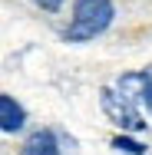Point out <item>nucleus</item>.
<instances>
[{
	"mask_svg": "<svg viewBox=\"0 0 152 155\" xmlns=\"http://www.w3.org/2000/svg\"><path fill=\"white\" fill-rule=\"evenodd\" d=\"M113 149H119V152H129V155H142V145H136V142H129V139H113Z\"/></svg>",
	"mask_w": 152,
	"mask_h": 155,
	"instance_id": "39448f33",
	"label": "nucleus"
},
{
	"mask_svg": "<svg viewBox=\"0 0 152 155\" xmlns=\"http://www.w3.org/2000/svg\"><path fill=\"white\" fill-rule=\"evenodd\" d=\"M103 109H106V116L116 125H122V129H146V122L139 119V112L132 109V102H129L126 96H116L113 89H103Z\"/></svg>",
	"mask_w": 152,
	"mask_h": 155,
	"instance_id": "f03ea898",
	"label": "nucleus"
},
{
	"mask_svg": "<svg viewBox=\"0 0 152 155\" xmlns=\"http://www.w3.org/2000/svg\"><path fill=\"white\" fill-rule=\"evenodd\" d=\"M23 119H27V112L17 106V99L13 96H0V129L3 132H17V129H23Z\"/></svg>",
	"mask_w": 152,
	"mask_h": 155,
	"instance_id": "7ed1b4c3",
	"label": "nucleus"
},
{
	"mask_svg": "<svg viewBox=\"0 0 152 155\" xmlns=\"http://www.w3.org/2000/svg\"><path fill=\"white\" fill-rule=\"evenodd\" d=\"M23 155H60V145H56V135L50 129H40L33 132L23 145Z\"/></svg>",
	"mask_w": 152,
	"mask_h": 155,
	"instance_id": "20e7f679",
	"label": "nucleus"
},
{
	"mask_svg": "<svg viewBox=\"0 0 152 155\" xmlns=\"http://www.w3.org/2000/svg\"><path fill=\"white\" fill-rule=\"evenodd\" d=\"M36 7H43V10H60L63 0H36Z\"/></svg>",
	"mask_w": 152,
	"mask_h": 155,
	"instance_id": "423d86ee",
	"label": "nucleus"
},
{
	"mask_svg": "<svg viewBox=\"0 0 152 155\" xmlns=\"http://www.w3.org/2000/svg\"><path fill=\"white\" fill-rule=\"evenodd\" d=\"M113 20V3L109 0H76L73 7V23L66 30V40L79 43V40H93L96 33H103Z\"/></svg>",
	"mask_w": 152,
	"mask_h": 155,
	"instance_id": "f257e3e1",
	"label": "nucleus"
}]
</instances>
